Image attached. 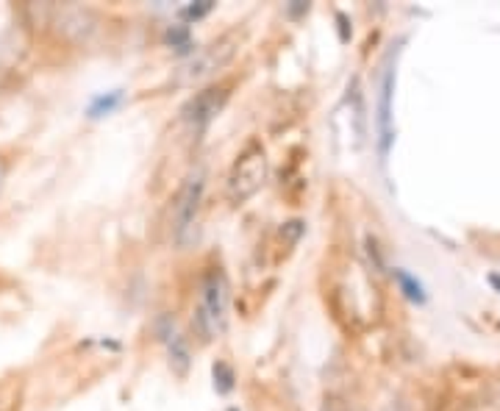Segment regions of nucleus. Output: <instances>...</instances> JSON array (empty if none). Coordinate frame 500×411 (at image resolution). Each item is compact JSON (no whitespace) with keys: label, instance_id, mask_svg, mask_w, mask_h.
I'll use <instances>...</instances> for the list:
<instances>
[{"label":"nucleus","instance_id":"6e6552de","mask_svg":"<svg viewBox=\"0 0 500 411\" xmlns=\"http://www.w3.org/2000/svg\"><path fill=\"white\" fill-rule=\"evenodd\" d=\"M123 89H114V92H106V95H97L95 100H92V106H89V117L92 120H97V117H106V114H112L120 103H123Z\"/></svg>","mask_w":500,"mask_h":411},{"label":"nucleus","instance_id":"f03ea898","mask_svg":"<svg viewBox=\"0 0 500 411\" xmlns=\"http://www.w3.org/2000/svg\"><path fill=\"white\" fill-rule=\"evenodd\" d=\"M242 45V31H225L217 39H212L206 47H200L197 53H192L175 73V84L178 86H192L212 78L214 73H220L225 64H231V59L236 56V50Z\"/></svg>","mask_w":500,"mask_h":411},{"label":"nucleus","instance_id":"39448f33","mask_svg":"<svg viewBox=\"0 0 500 411\" xmlns=\"http://www.w3.org/2000/svg\"><path fill=\"white\" fill-rule=\"evenodd\" d=\"M225 100H228L225 86H209L203 92H195V97H189L186 106L181 109V117L195 134H203L214 123V117L223 112Z\"/></svg>","mask_w":500,"mask_h":411},{"label":"nucleus","instance_id":"7ed1b4c3","mask_svg":"<svg viewBox=\"0 0 500 411\" xmlns=\"http://www.w3.org/2000/svg\"><path fill=\"white\" fill-rule=\"evenodd\" d=\"M267 181V153L259 142H250L231 167L228 181H225V195L231 203H245L247 197H253Z\"/></svg>","mask_w":500,"mask_h":411},{"label":"nucleus","instance_id":"0eeeda50","mask_svg":"<svg viewBox=\"0 0 500 411\" xmlns=\"http://www.w3.org/2000/svg\"><path fill=\"white\" fill-rule=\"evenodd\" d=\"M392 70L384 75L381 84V103H378V128H381V153L386 156L389 142H392Z\"/></svg>","mask_w":500,"mask_h":411},{"label":"nucleus","instance_id":"9d476101","mask_svg":"<svg viewBox=\"0 0 500 411\" xmlns=\"http://www.w3.org/2000/svg\"><path fill=\"white\" fill-rule=\"evenodd\" d=\"M212 373H214V389H217L220 395H228V392L234 389V370H231L225 362H217V364L212 367Z\"/></svg>","mask_w":500,"mask_h":411},{"label":"nucleus","instance_id":"1a4fd4ad","mask_svg":"<svg viewBox=\"0 0 500 411\" xmlns=\"http://www.w3.org/2000/svg\"><path fill=\"white\" fill-rule=\"evenodd\" d=\"M395 278H397V284H400V289H403V295L409 297V300H414V303H423L425 300V295H423V286H420V281H414L406 270H395Z\"/></svg>","mask_w":500,"mask_h":411},{"label":"nucleus","instance_id":"423d86ee","mask_svg":"<svg viewBox=\"0 0 500 411\" xmlns=\"http://www.w3.org/2000/svg\"><path fill=\"white\" fill-rule=\"evenodd\" d=\"M56 23H59V31H62V34L75 36V39H86V36L97 28V17H95V12L81 9V6H64V9H56Z\"/></svg>","mask_w":500,"mask_h":411},{"label":"nucleus","instance_id":"20e7f679","mask_svg":"<svg viewBox=\"0 0 500 411\" xmlns=\"http://www.w3.org/2000/svg\"><path fill=\"white\" fill-rule=\"evenodd\" d=\"M203 189H206V173L203 170H195L181 192H178V200H175V209H173V234L178 242H184L197 220V212H200V200H203Z\"/></svg>","mask_w":500,"mask_h":411},{"label":"nucleus","instance_id":"f257e3e1","mask_svg":"<svg viewBox=\"0 0 500 411\" xmlns=\"http://www.w3.org/2000/svg\"><path fill=\"white\" fill-rule=\"evenodd\" d=\"M228 300L231 286L220 267H209L200 278L197 292V308H195V325L203 336V342L217 339L228 325Z\"/></svg>","mask_w":500,"mask_h":411},{"label":"nucleus","instance_id":"f8f14e48","mask_svg":"<svg viewBox=\"0 0 500 411\" xmlns=\"http://www.w3.org/2000/svg\"><path fill=\"white\" fill-rule=\"evenodd\" d=\"M212 9H214L212 0H203V3H189V6L181 9V17L184 20H200V17H206Z\"/></svg>","mask_w":500,"mask_h":411},{"label":"nucleus","instance_id":"ddd939ff","mask_svg":"<svg viewBox=\"0 0 500 411\" xmlns=\"http://www.w3.org/2000/svg\"><path fill=\"white\" fill-rule=\"evenodd\" d=\"M6 175H9V164H6V159H3V156H0V192H3Z\"/></svg>","mask_w":500,"mask_h":411},{"label":"nucleus","instance_id":"4468645a","mask_svg":"<svg viewBox=\"0 0 500 411\" xmlns=\"http://www.w3.org/2000/svg\"><path fill=\"white\" fill-rule=\"evenodd\" d=\"M300 12H309V3H303V6H289V14H300Z\"/></svg>","mask_w":500,"mask_h":411},{"label":"nucleus","instance_id":"9b49d317","mask_svg":"<svg viewBox=\"0 0 500 411\" xmlns=\"http://www.w3.org/2000/svg\"><path fill=\"white\" fill-rule=\"evenodd\" d=\"M167 42L173 47H178L181 53H189V50H192V39H189V28L186 25H173L167 31Z\"/></svg>","mask_w":500,"mask_h":411}]
</instances>
